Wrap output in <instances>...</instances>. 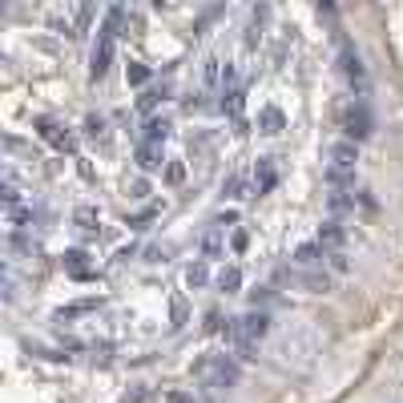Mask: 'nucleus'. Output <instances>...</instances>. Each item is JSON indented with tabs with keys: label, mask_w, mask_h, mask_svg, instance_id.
<instances>
[{
	"label": "nucleus",
	"mask_w": 403,
	"mask_h": 403,
	"mask_svg": "<svg viewBox=\"0 0 403 403\" xmlns=\"http://www.w3.org/2000/svg\"><path fill=\"white\" fill-rule=\"evenodd\" d=\"M153 403H194V395H186V391L169 387V391H157V395H153Z\"/></svg>",
	"instance_id": "25"
},
{
	"label": "nucleus",
	"mask_w": 403,
	"mask_h": 403,
	"mask_svg": "<svg viewBox=\"0 0 403 403\" xmlns=\"http://www.w3.org/2000/svg\"><path fill=\"white\" fill-rule=\"evenodd\" d=\"M162 101H166V89H145V93L138 97V109H141V113H153Z\"/></svg>",
	"instance_id": "20"
},
{
	"label": "nucleus",
	"mask_w": 403,
	"mask_h": 403,
	"mask_svg": "<svg viewBox=\"0 0 403 403\" xmlns=\"http://www.w3.org/2000/svg\"><path fill=\"white\" fill-rule=\"evenodd\" d=\"M282 126H287V117H282L278 105H263V109H258V129H263V133H282Z\"/></svg>",
	"instance_id": "9"
},
{
	"label": "nucleus",
	"mask_w": 403,
	"mask_h": 403,
	"mask_svg": "<svg viewBox=\"0 0 403 403\" xmlns=\"http://www.w3.org/2000/svg\"><path fill=\"white\" fill-rule=\"evenodd\" d=\"M37 133H41L44 141H53L56 150H77V141H73V133H61V129H56V121H49V117H41V121H37Z\"/></svg>",
	"instance_id": "6"
},
{
	"label": "nucleus",
	"mask_w": 403,
	"mask_h": 403,
	"mask_svg": "<svg viewBox=\"0 0 403 403\" xmlns=\"http://www.w3.org/2000/svg\"><path fill=\"white\" fill-rule=\"evenodd\" d=\"M214 282H218V291L234 294L238 287H242V270H238V266H222V270H218V278H214Z\"/></svg>",
	"instance_id": "13"
},
{
	"label": "nucleus",
	"mask_w": 403,
	"mask_h": 403,
	"mask_svg": "<svg viewBox=\"0 0 403 403\" xmlns=\"http://www.w3.org/2000/svg\"><path fill=\"white\" fill-rule=\"evenodd\" d=\"M242 97H246L242 89H230V93H222V113H230L234 121H242V105H246Z\"/></svg>",
	"instance_id": "17"
},
{
	"label": "nucleus",
	"mask_w": 403,
	"mask_h": 403,
	"mask_svg": "<svg viewBox=\"0 0 403 403\" xmlns=\"http://www.w3.org/2000/svg\"><path fill=\"white\" fill-rule=\"evenodd\" d=\"M339 61H343V73H347V81H351V85H359V93H363V89H367V69H363V56L355 53L351 44H343V56H339Z\"/></svg>",
	"instance_id": "4"
},
{
	"label": "nucleus",
	"mask_w": 403,
	"mask_h": 403,
	"mask_svg": "<svg viewBox=\"0 0 403 403\" xmlns=\"http://www.w3.org/2000/svg\"><path fill=\"white\" fill-rule=\"evenodd\" d=\"M222 194L226 198H246V174H230L222 181Z\"/></svg>",
	"instance_id": "21"
},
{
	"label": "nucleus",
	"mask_w": 403,
	"mask_h": 403,
	"mask_svg": "<svg viewBox=\"0 0 403 403\" xmlns=\"http://www.w3.org/2000/svg\"><path fill=\"white\" fill-rule=\"evenodd\" d=\"M230 246H234V251L242 254L246 246H251V234H246V230H234V234H230Z\"/></svg>",
	"instance_id": "30"
},
{
	"label": "nucleus",
	"mask_w": 403,
	"mask_h": 403,
	"mask_svg": "<svg viewBox=\"0 0 403 403\" xmlns=\"http://www.w3.org/2000/svg\"><path fill=\"white\" fill-rule=\"evenodd\" d=\"M166 138H169V121H166V117H150V121H145V141L162 145Z\"/></svg>",
	"instance_id": "16"
},
{
	"label": "nucleus",
	"mask_w": 403,
	"mask_h": 403,
	"mask_svg": "<svg viewBox=\"0 0 403 403\" xmlns=\"http://www.w3.org/2000/svg\"><path fill=\"white\" fill-rule=\"evenodd\" d=\"M138 32H141V16L129 13V16H126V28H121V37H138Z\"/></svg>",
	"instance_id": "29"
},
{
	"label": "nucleus",
	"mask_w": 403,
	"mask_h": 403,
	"mask_svg": "<svg viewBox=\"0 0 403 403\" xmlns=\"http://www.w3.org/2000/svg\"><path fill=\"white\" fill-rule=\"evenodd\" d=\"M145 194H150V181L138 178V181H133V198H145Z\"/></svg>",
	"instance_id": "33"
},
{
	"label": "nucleus",
	"mask_w": 403,
	"mask_h": 403,
	"mask_svg": "<svg viewBox=\"0 0 403 403\" xmlns=\"http://www.w3.org/2000/svg\"><path fill=\"white\" fill-rule=\"evenodd\" d=\"M210 282V270H206V263H194V266H186V287L194 291V287H206Z\"/></svg>",
	"instance_id": "19"
},
{
	"label": "nucleus",
	"mask_w": 403,
	"mask_h": 403,
	"mask_svg": "<svg viewBox=\"0 0 403 403\" xmlns=\"http://www.w3.org/2000/svg\"><path fill=\"white\" fill-rule=\"evenodd\" d=\"M85 133H89L93 141H105V121H101L97 113H89V117H85Z\"/></svg>",
	"instance_id": "27"
},
{
	"label": "nucleus",
	"mask_w": 403,
	"mask_h": 403,
	"mask_svg": "<svg viewBox=\"0 0 403 403\" xmlns=\"http://www.w3.org/2000/svg\"><path fill=\"white\" fill-rule=\"evenodd\" d=\"M97 306V299H81V303H69L56 311V319H73V315H85V311H93Z\"/></svg>",
	"instance_id": "23"
},
{
	"label": "nucleus",
	"mask_w": 403,
	"mask_h": 403,
	"mask_svg": "<svg viewBox=\"0 0 403 403\" xmlns=\"http://www.w3.org/2000/svg\"><path fill=\"white\" fill-rule=\"evenodd\" d=\"M327 157H331V169H347V174H355V166H359V145H355V141H335Z\"/></svg>",
	"instance_id": "3"
},
{
	"label": "nucleus",
	"mask_w": 403,
	"mask_h": 403,
	"mask_svg": "<svg viewBox=\"0 0 403 403\" xmlns=\"http://www.w3.org/2000/svg\"><path fill=\"white\" fill-rule=\"evenodd\" d=\"M113 41H117V37H109V32H97L93 61H89V77H93V81H101V77L109 73V65H113Z\"/></svg>",
	"instance_id": "2"
},
{
	"label": "nucleus",
	"mask_w": 403,
	"mask_h": 403,
	"mask_svg": "<svg viewBox=\"0 0 403 403\" xmlns=\"http://www.w3.org/2000/svg\"><path fill=\"white\" fill-rule=\"evenodd\" d=\"M343 129H347L351 141H367V138H371L375 121H371V113H367V105H363V101L347 105V113H343Z\"/></svg>",
	"instance_id": "1"
},
{
	"label": "nucleus",
	"mask_w": 403,
	"mask_h": 403,
	"mask_svg": "<svg viewBox=\"0 0 403 403\" xmlns=\"http://www.w3.org/2000/svg\"><path fill=\"white\" fill-rule=\"evenodd\" d=\"M126 81H129V85H145V81H150V69H145L141 61H129V69H126Z\"/></svg>",
	"instance_id": "26"
},
{
	"label": "nucleus",
	"mask_w": 403,
	"mask_h": 403,
	"mask_svg": "<svg viewBox=\"0 0 403 403\" xmlns=\"http://www.w3.org/2000/svg\"><path fill=\"white\" fill-rule=\"evenodd\" d=\"M206 331H222V319H218V311H210V315H206Z\"/></svg>",
	"instance_id": "32"
},
{
	"label": "nucleus",
	"mask_w": 403,
	"mask_h": 403,
	"mask_svg": "<svg viewBox=\"0 0 403 403\" xmlns=\"http://www.w3.org/2000/svg\"><path fill=\"white\" fill-rule=\"evenodd\" d=\"M323 258H327V251H323L319 242H303V246L294 251V263L299 266H319Z\"/></svg>",
	"instance_id": "12"
},
{
	"label": "nucleus",
	"mask_w": 403,
	"mask_h": 403,
	"mask_svg": "<svg viewBox=\"0 0 403 403\" xmlns=\"http://www.w3.org/2000/svg\"><path fill=\"white\" fill-rule=\"evenodd\" d=\"M73 222L81 226V230H97V226H101L97 206H77V210H73Z\"/></svg>",
	"instance_id": "15"
},
{
	"label": "nucleus",
	"mask_w": 403,
	"mask_h": 403,
	"mask_svg": "<svg viewBox=\"0 0 403 403\" xmlns=\"http://www.w3.org/2000/svg\"><path fill=\"white\" fill-rule=\"evenodd\" d=\"M226 226H210L206 234H202V242H198V246H202V254H206V258H222L226 254V234H222Z\"/></svg>",
	"instance_id": "7"
},
{
	"label": "nucleus",
	"mask_w": 403,
	"mask_h": 403,
	"mask_svg": "<svg viewBox=\"0 0 403 403\" xmlns=\"http://www.w3.org/2000/svg\"><path fill=\"white\" fill-rule=\"evenodd\" d=\"M327 206H331V214H343V210H351V206H355V198H351L347 190H331Z\"/></svg>",
	"instance_id": "22"
},
{
	"label": "nucleus",
	"mask_w": 403,
	"mask_h": 403,
	"mask_svg": "<svg viewBox=\"0 0 403 403\" xmlns=\"http://www.w3.org/2000/svg\"><path fill=\"white\" fill-rule=\"evenodd\" d=\"M169 319H174V327H181V323L190 319V306H186L181 294H174V303H169Z\"/></svg>",
	"instance_id": "24"
},
{
	"label": "nucleus",
	"mask_w": 403,
	"mask_h": 403,
	"mask_svg": "<svg viewBox=\"0 0 403 403\" xmlns=\"http://www.w3.org/2000/svg\"><path fill=\"white\" fill-rule=\"evenodd\" d=\"M65 270H69L73 278H89V275H93V270L85 266V251H69V254H65Z\"/></svg>",
	"instance_id": "18"
},
{
	"label": "nucleus",
	"mask_w": 403,
	"mask_h": 403,
	"mask_svg": "<svg viewBox=\"0 0 403 403\" xmlns=\"http://www.w3.org/2000/svg\"><path fill=\"white\" fill-rule=\"evenodd\" d=\"M222 61H218V56H206V61H202V85H210V89H214V85H222Z\"/></svg>",
	"instance_id": "14"
},
{
	"label": "nucleus",
	"mask_w": 403,
	"mask_h": 403,
	"mask_svg": "<svg viewBox=\"0 0 403 403\" xmlns=\"http://www.w3.org/2000/svg\"><path fill=\"white\" fill-rule=\"evenodd\" d=\"M278 181V169H275V157H263L258 169H254V194H270Z\"/></svg>",
	"instance_id": "8"
},
{
	"label": "nucleus",
	"mask_w": 403,
	"mask_h": 403,
	"mask_svg": "<svg viewBox=\"0 0 403 403\" xmlns=\"http://www.w3.org/2000/svg\"><path fill=\"white\" fill-rule=\"evenodd\" d=\"M299 282H303L311 294H331L335 291L331 275H323V270H306V275H299Z\"/></svg>",
	"instance_id": "10"
},
{
	"label": "nucleus",
	"mask_w": 403,
	"mask_h": 403,
	"mask_svg": "<svg viewBox=\"0 0 403 403\" xmlns=\"http://www.w3.org/2000/svg\"><path fill=\"white\" fill-rule=\"evenodd\" d=\"M327 258H331V270H339V275H343V270H347V254H343V251L327 254Z\"/></svg>",
	"instance_id": "31"
},
{
	"label": "nucleus",
	"mask_w": 403,
	"mask_h": 403,
	"mask_svg": "<svg viewBox=\"0 0 403 403\" xmlns=\"http://www.w3.org/2000/svg\"><path fill=\"white\" fill-rule=\"evenodd\" d=\"M162 162H166L162 145H153V141H141V145H138V166L141 169H157Z\"/></svg>",
	"instance_id": "11"
},
{
	"label": "nucleus",
	"mask_w": 403,
	"mask_h": 403,
	"mask_svg": "<svg viewBox=\"0 0 403 403\" xmlns=\"http://www.w3.org/2000/svg\"><path fill=\"white\" fill-rule=\"evenodd\" d=\"M315 242H319L327 254H335V251H343V242H347V230H343V226L331 218V222H323V226H319V238H315Z\"/></svg>",
	"instance_id": "5"
},
{
	"label": "nucleus",
	"mask_w": 403,
	"mask_h": 403,
	"mask_svg": "<svg viewBox=\"0 0 403 403\" xmlns=\"http://www.w3.org/2000/svg\"><path fill=\"white\" fill-rule=\"evenodd\" d=\"M181 181H186V166H181V162H169L166 166V186H181Z\"/></svg>",
	"instance_id": "28"
}]
</instances>
